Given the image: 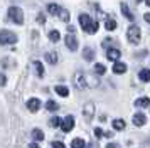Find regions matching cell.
Wrapping results in <instances>:
<instances>
[{"mask_svg": "<svg viewBox=\"0 0 150 148\" xmlns=\"http://www.w3.org/2000/svg\"><path fill=\"white\" fill-rule=\"evenodd\" d=\"M54 91L59 94V96H62V98H66V96L69 94V89H68L66 86H56V87H54Z\"/></svg>", "mask_w": 150, "mask_h": 148, "instance_id": "cell-23", "label": "cell"}, {"mask_svg": "<svg viewBox=\"0 0 150 148\" xmlns=\"http://www.w3.org/2000/svg\"><path fill=\"white\" fill-rule=\"evenodd\" d=\"M30 136H32L35 141H42V140H44V133H42L39 128H34V130H32V133H30Z\"/></svg>", "mask_w": 150, "mask_h": 148, "instance_id": "cell-19", "label": "cell"}, {"mask_svg": "<svg viewBox=\"0 0 150 148\" xmlns=\"http://www.w3.org/2000/svg\"><path fill=\"white\" fill-rule=\"evenodd\" d=\"M95 136L96 138H101L103 136V130L101 128H95Z\"/></svg>", "mask_w": 150, "mask_h": 148, "instance_id": "cell-34", "label": "cell"}, {"mask_svg": "<svg viewBox=\"0 0 150 148\" xmlns=\"http://www.w3.org/2000/svg\"><path fill=\"white\" fill-rule=\"evenodd\" d=\"M95 73L101 76V74H105V73H106V67L103 66V64H95Z\"/></svg>", "mask_w": 150, "mask_h": 148, "instance_id": "cell-30", "label": "cell"}, {"mask_svg": "<svg viewBox=\"0 0 150 148\" xmlns=\"http://www.w3.org/2000/svg\"><path fill=\"white\" fill-rule=\"evenodd\" d=\"M149 104H150L149 98H138V99L135 101V106L137 108H149Z\"/></svg>", "mask_w": 150, "mask_h": 148, "instance_id": "cell-21", "label": "cell"}, {"mask_svg": "<svg viewBox=\"0 0 150 148\" xmlns=\"http://www.w3.org/2000/svg\"><path fill=\"white\" fill-rule=\"evenodd\" d=\"M83 116L86 118V120H91L93 116H95V103H91V101H88L86 104H84V108H83Z\"/></svg>", "mask_w": 150, "mask_h": 148, "instance_id": "cell-6", "label": "cell"}, {"mask_svg": "<svg viewBox=\"0 0 150 148\" xmlns=\"http://www.w3.org/2000/svg\"><path fill=\"white\" fill-rule=\"evenodd\" d=\"M127 37H128V40L132 42V44H138L140 42V39H142V32H140V29L137 25H132L127 29Z\"/></svg>", "mask_w": 150, "mask_h": 148, "instance_id": "cell-3", "label": "cell"}, {"mask_svg": "<svg viewBox=\"0 0 150 148\" xmlns=\"http://www.w3.org/2000/svg\"><path fill=\"white\" fill-rule=\"evenodd\" d=\"M7 84V78H5V74L0 73V86H5Z\"/></svg>", "mask_w": 150, "mask_h": 148, "instance_id": "cell-33", "label": "cell"}, {"mask_svg": "<svg viewBox=\"0 0 150 148\" xmlns=\"http://www.w3.org/2000/svg\"><path fill=\"white\" fill-rule=\"evenodd\" d=\"M32 66H34V69H35V74H37L39 78H42V76H44V66H42L41 61H34Z\"/></svg>", "mask_w": 150, "mask_h": 148, "instance_id": "cell-15", "label": "cell"}, {"mask_svg": "<svg viewBox=\"0 0 150 148\" xmlns=\"http://www.w3.org/2000/svg\"><path fill=\"white\" fill-rule=\"evenodd\" d=\"M39 108H41V101L37 99V98H30L27 101V109L30 113H35V111H39Z\"/></svg>", "mask_w": 150, "mask_h": 148, "instance_id": "cell-9", "label": "cell"}, {"mask_svg": "<svg viewBox=\"0 0 150 148\" xmlns=\"http://www.w3.org/2000/svg\"><path fill=\"white\" fill-rule=\"evenodd\" d=\"M83 57L86 61H93L95 59V51L91 49V47H84V51H83Z\"/></svg>", "mask_w": 150, "mask_h": 148, "instance_id": "cell-16", "label": "cell"}, {"mask_svg": "<svg viewBox=\"0 0 150 148\" xmlns=\"http://www.w3.org/2000/svg\"><path fill=\"white\" fill-rule=\"evenodd\" d=\"M143 19H145V22H150V15H149V13H145V15H143Z\"/></svg>", "mask_w": 150, "mask_h": 148, "instance_id": "cell-38", "label": "cell"}, {"mask_svg": "<svg viewBox=\"0 0 150 148\" xmlns=\"http://www.w3.org/2000/svg\"><path fill=\"white\" fill-rule=\"evenodd\" d=\"M17 42V35H15L12 30H7V29H4V30H0V44H15Z\"/></svg>", "mask_w": 150, "mask_h": 148, "instance_id": "cell-4", "label": "cell"}, {"mask_svg": "<svg viewBox=\"0 0 150 148\" xmlns=\"http://www.w3.org/2000/svg\"><path fill=\"white\" fill-rule=\"evenodd\" d=\"M84 147H86V141L83 138H74L71 141V148H84Z\"/></svg>", "mask_w": 150, "mask_h": 148, "instance_id": "cell-20", "label": "cell"}, {"mask_svg": "<svg viewBox=\"0 0 150 148\" xmlns=\"http://www.w3.org/2000/svg\"><path fill=\"white\" fill-rule=\"evenodd\" d=\"M120 7H122V13H123V17H127V19H128L130 22H133V20H135V15L130 12L128 5H127L125 2H122V4H120Z\"/></svg>", "mask_w": 150, "mask_h": 148, "instance_id": "cell-12", "label": "cell"}, {"mask_svg": "<svg viewBox=\"0 0 150 148\" xmlns=\"http://www.w3.org/2000/svg\"><path fill=\"white\" fill-rule=\"evenodd\" d=\"M46 108H47L49 111H57V104H56V101H52V99H49L47 103H46Z\"/></svg>", "mask_w": 150, "mask_h": 148, "instance_id": "cell-29", "label": "cell"}, {"mask_svg": "<svg viewBox=\"0 0 150 148\" xmlns=\"http://www.w3.org/2000/svg\"><path fill=\"white\" fill-rule=\"evenodd\" d=\"M103 136H106V138H111V136H113V133H111V131H106V133H103Z\"/></svg>", "mask_w": 150, "mask_h": 148, "instance_id": "cell-36", "label": "cell"}, {"mask_svg": "<svg viewBox=\"0 0 150 148\" xmlns=\"http://www.w3.org/2000/svg\"><path fill=\"white\" fill-rule=\"evenodd\" d=\"M106 57H108V61L116 62V61L122 57V51H120V49H108V51H106Z\"/></svg>", "mask_w": 150, "mask_h": 148, "instance_id": "cell-11", "label": "cell"}, {"mask_svg": "<svg viewBox=\"0 0 150 148\" xmlns=\"http://www.w3.org/2000/svg\"><path fill=\"white\" fill-rule=\"evenodd\" d=\"M138 78H140V81H143V82H149L150 81V71L147 67H143L142 71L138 73Z\"/></svg>", "mask_w": 150, "mask_h": 148, "instance_id": "cell-18", "label": "cell"}, {"mask_svg": "<svg viewBox=\"0 0 150 148\" xmlns=\"http://www.w3.org/2000/svg\"><path fill=\"white\" fill-rule=\"evenodd\" d=\"M137 2H142V0H137Z\"/></svg>", "mask_w": 150, "mask_h": 148, "instance_id": "cell-39", "label": "cell"}, {"mask_svg": "<svg viewBox=\"0 0 150 148\" xmlns=\"http://www.w3.org/2000/svg\"><path fill=\"white\" fill-rule=\"evenodd\" d=\"M37 22H39V24H46V15H44V13H39V15H37Z\"/></svg>", "mask_w": 150, "mask_h": 148, "instance_id": "cell-32", "label": "cell"}, {"mask_svg": "<svg viewBox=\"0 0 150 148\" xmlns=\"http://www.w3.org/2000/svg\"><path fill=\"white\" fill-rule=\"evenodd\" d=\"M113 128H115L116 131L123 130V128H125V121H123V120H115V121H113Z\"/></svg>", "mask_w": 150, "mask_h": 148, "instance_id": "cell-28", "label": "cell"}, {"mask_svg": "<svg viewBox=\"0 0 150 148\" xmlns=\"http://www.w3.org/2000/svg\"><path fill=\"white\" fill-rule=\"evenodd\" d=\"M84 84H86V87H98L100 86V79L95 78V76H88V74H84Z\"/></svg>", "mask_w": 150, "mask_h": 148, "instance_id": "cell-10", "label": "cell"}, {"mask_svg": "<svg viewBox=\"0 0 150 148\" xmlns=\"http://www.w3.org/2000/svg\"><path fill=\"white\" fill-rule=\"evenodd\" d=\"M64 40H66V47H68L69 51H73V52H74L76 49H78V39H76L74 34H68Z\"/></svg>", "mask_w": 150, "mask_h": 148, "instance_id": "cell-8", "label": "cell"}, {"mask_svg": "<svg viewBox=\"0 0 150 148\" xmlns=\"http://www.w3.org/2000/svg\"><path fill=\"white\" fill-rule=\"evenodd\" d=\"M57 17H59L62 22H69V12L64 8V7H61V10L57 12Z\"/></svg>", "mask_w": 150, "mask_h": 148, "instance_id": "cell-22", "label": "cell"}, {"mask_svg": "<svg viewBox=\"0 0 150 148\" xmlns=\"http://www.w3.org/2000/svg\"><path fill=\"white\" fill-rule=\"evenodd\" d=\"M8 19L15 22L17 25H22L24 24V12H22V8L19 7H10L8 8Z\"/></svg>", "mask_w": 150, "mask_h": 148, "instance_id": "cell-2", "label": "cell"}, {"mask_svg": "<svg viewBox=\"0 0 150 148\" xmlns=\"http://www.w3.org/2000/svg\"><path fill=\"white\" fill-rule=\"evenodd\" d=\"M59 10H61V7L57 5V4H49L47 5V12L51 13V15H57Z\"/></svg>", "mask_w": 150, "mask_h": 148, "instance_id": "cell-24", "label": "cell"}, {"mask_svg": "<svg viewBox=\"0 0 150 148\" xmlns=\"http://www.w3.org/2000/svg\"><path fill=\"white\" fill-rule=\"evenodd\" d=\"M59 39H61L59 30H51V32H49V40H51V42H57Z\"/></svg>", "mask_w": 150, "mask_h": 148, "instance_id": "cell-26", "label": "cell"}, {"mask_svg": "<svg viewBox=\"0 0 150 148\" xmlns=\"http://www.w3.org/2000/svg\"><path fill=\"white\" fill-rule=\"evenodd\" d=\"M51 147H52V148H66L62 141H52V143H51Z\"/></svg>", "mask_w": 150, "mask_h": 148, "instance_id": "cell-31", "label": "cell"}, {"mask_svg": "<svg viewBox=\"0 0 150 148\" xmlns=\"http://www.w3.org/2000/svg\"><path fill=\"white\" fill-rule=\"evenodd\" d=\"M145 123H147V116L143 113H137L135 116H133V125H135V126H143Z\"/></svg>", "mask_w": 150, "mask_h": 148, "instance_id": "cell-13", "label": "cell"}, {"mask_svg": "<svg viewBox=\"0 0 150 148\" xmlns=\"http://www.w3.org/2000/svg\"><path fill=\"white\" fill-rule=\"evenodd\" d=\"M61 128H62V131H64V133H69V131L74 128V116L68 114V116L61 121Z\"/></svg>", "mask_w": 150, "mask_h": 148, "instance_id": "cell-5", "label": "cell"}, {"mask_svg": "<svg viewBox=\"0 0 150 148\" xmlns=\"http://www.w3.org/2000/svg\"><path fill=\"white\" fill-rule=\"evenodd\" d=\"M105 27H106V30H115L116 29V20L108 19L106 20V24H105Z\"/></svg>", "mask_w": 150, "mask_h": 148, "instance_id": "cell-27", "label": "cell"}, {"mask_svg": "<svg viewBox=\"0 0 150 148\" xmlns=\"http://www.w3.org/2000/svg\"><path fill=\"white\" fill-rule=\"evenodd\" d=\"M106 148H118V145H116V143H108Z\"/></svg>", "mask_w": 150, "mask_h": 148, "instance_id": "cell-35", "label": "cell"}, {"mask_svg": "<svg viewBox=\"0 0 150 148\" xmlns=\"http://www.w3.org/2000/svg\"><path fill=\"white\" fill-rule=\"evenodd\" d=\"M27 148H41V147H39V145H37V143H30V145H29Z\"/></svg>", "mask_w": 150, "mask_h": 148, "instance_id": "cell-37", "label": "cell"}, {"mask_svg": "<svg viewBox=\"0 0 150 148\" xmlns=\"http://www.w3.org/2000/svg\"><path fill=\"white\" fill-rule=\"evenodd\" d=\"M127 64L125 62H120V61H116L115 62V66H113V73L115 74H123V73H127Z\"/></svg>", "mask_w": 150, "mask_h": 148, "instance_id": "cell-14", "label": "cell"}, {"mask_svg": "<svg viewBox=\"0 0 150 148\" xmlns=\"http://www.w3.org/2000/svg\"><path fill=\"white\" fill-rule=\"evenodd\" d=\"M46 61H47L49 64H57V54L52 52V51H49V52H46Z\"/></svg>", "mask_w": 150, "mask_h": 148, "instance_id": "cell-17", "label": "cell"}, {"mask_svg": "<svg viewBox=\"0 0 150 148\" xmlns=\"http://www.w3.org/2000/svg\"><path fill=\"white\" fill-rule=\"evenodd\" d=\"M61 118L59 116H52L51 120H49V126H52V128H57V126H61Z\"/></svg>", "mask_w": 150, "mask_h": 148, "instance_id": "cell-25", "label": "cell"}, {"mask_svg": "<svg viewBox=\"0 0 150 148\" xmlns=\"http://www.w3.org/2000/svg\"><path fill=\"white\" fill-rule=\"evenodd\" d=\"M73 79H74V86L78 87V89H84V87H86V84H84V73H83V71H76Z\"/></svg>", "mask_w": 150, "mask_h": 148, "instance_id": "cell-7", "label": "cell"}, {"mask_svg": "<svg viewBox=\"0 0 150 148\" xmlns=\"http://www.w3.org/2000/svg\"><path fill=\"white\" fill-rule=\"evenodd\" d=\"M79 24H81L83 30L88 32V34L98 32V27H100V24L95 22V20H91V17H89L88 13H81V15H79Z\"/></svg>", "mask_w": 150, "mask_h": 148, "instance_id": "cell-1", "label": "cell"}]
</instances>
